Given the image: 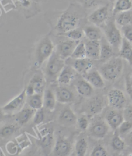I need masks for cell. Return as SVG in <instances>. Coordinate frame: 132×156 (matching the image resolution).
Wrapping results in <instances>:
<instances>
[{"label": "cell", "mask_w": 132, "mask_h": 156, "mask_svg": "<svg viewBox=\"0 0 132 156\" xmlns=\"http://www.w3.org/2000/svg\"><path fill=\"white\" fill-rule=\"evenodd\" d=\"M84 79L89 82L90 84L94 88L101 89L104 87V78L101 74L99 71L92 70L83 76Z\"/></svg>", "instance_id": "9a60e30c"}, {"label": "cell", "mask_w": 132, "mask_h": 156, "mask_svg": "<svg viewBox=\"0 0 132 156\" xmlns=\"http://www.w3.org/2000/svg\"><path fill=\"white\" fill-rule=\"evenodd\" d=\"M126 144L125 141L120 137L119 133L115 132L111 141L112 148L115 151H123L126 147Z\"/></svg>", "instance_id": "1f68e13d"}, {"label": "cell", "mask_w": 132, "mask_h": 156, "mask_svg": "<svg viewBox=\"0 0 132 156\" xmlns=\"http://www.w3.org/2000/svg\"><path fill=\"white\" fill-rule=\"evenodd\" d=\"M125 143L126 144H128L129 146L132 147V130L126 136Z\"/></svg>", "instance_id": "f6af8a7d"}, {"label": "cell", "mask_w": 132, "mask_h": 156, "mask_svg": "<svg viewBox=\"0 0 132 156\" xmlns=\"http://www.w3.org/2000/svg\"><path fill=\"white\" fill-rule=\"evenodd\" d=\"M57 99L55 93L50 89H45L43 93V107L50 111L56 108Z\"/></svg>", "instance_id": "d4e9b609"}, {"label": "cell", "mask_w": 132, "mask_h": 156, "mask_svg": "<svg viewBox=\"0 0 132 156\" xmlns=\"http://www.w3.org/2000/svg\"><path fill=\"white\" fill-rule=\"evenodd\" d=\"M121 33L124 39L132 43V24L122 27Z\"/></svg>", "instance_id": "ab89813d"}, {"label": "cell", "mask_w": 132, "mask_h": 156, "mask_svg": "<svg viewBox=\"0 0 132 156\" xmlns=\"http://www.w3.org/2000/svg\"><path fill=\"white\" fill-rule=\"evenodd\" d=\"M119 56L126 60L132 66V44L124 38H123L119 49Z\"/></svg>", "instance_id": "cb8c5ba5"}, {"label": "cell", "mask_w": 132, "mask_h": 156, "mask_svg": "<svg viewBox=\"0 0 132 156\" xmlns=\"http://www.w3.org/2000/svg\"><path fill=\"white\" fill-rule=\"evenodd\" d=\"M76 2L86 9H91L100 4L101 0H76Z\"/></svg>", "instance_id": "74e56055"}, {"label": "cell", "mask_w": 132, "mask_h": 156, "mask_svg": "<svg viewBox=\"0 0 132 156\" xmlns=\"http://www.w3.org/2000/svg\"><path fill=\"white\" fill-rule=\"evenodd\" d=\"M90 156H108V153L102 145L98 144L93 148Z\"/></svg>", "instance_id": "8d00e7d4"}, {"label": "cell", "mask_w": 132, "mask_h": 156, "mask_svg": "<svg viewBox=\"0 0 132 156\" xmlns=\"http://www.w3.org/2000/svg\"><path fill=\"white\" fill-rule=\"evenodd\" d=\"M89 144L85 137L79 139L75 145V154L76 156H86Z\"/></svg>", "instance_id": "f546056e"}, {"label": "cell", "mask_w": 132, "mask_h": 156, "mask_svg": "<svg viewBox=\"0 0 132 156\" xmlns=\"http://www.w3.org/2000/svg\"><path fill=\"white\" fill-rule=\"evenodd\" d=\"M63 34L67 37L69 40L75 41H80L85 36L83 30H81L79 28H76V29L70 30Z\"/></svg>", "instance_id": "e575fe53"}, {"label": "cell", "mask_w": 132, "mask_h": 156, "mask_svg": "<svg viewBox=\"0 0 132 156\" xmlns=\"http://www.w3.org/2000/svg\"><path fill=\"white\" fill-rule=\"evenodd\" d=\"M36 111V110L30 108V107H23L16 114L14 118L16 122L20 126L26 124L31 119L34 118Z\"/></svg>", "instance_id": "ac0fdd59"}, {"label": "cell", "mask_w": 132, "mask_h": 156, "mask_svg": "<svg viewBox=\"0 0 132 156\" xmlns=\"http://www.w3.org/2000/svg\"><path fill=\"white\" fill-rule=\"evenodd\" d=\"M125 88L126 92L132 101V73L128 74L125 78Z\"/></svg>", "instance_id": "b9f144b4"}, {"label": "cell", "mask_w": 132, "mask_h": 156, "mask_svg": "<svg viewBox=\"0 0 132 156\" xmlns=\"http://www.w3.org/2000/svg\"><path fill=\"white\" fill-rule=\"evenodd\" d=\"M18 130V127L13 124H8L0 129V137L8 138L13 136Z\"/></svg>", "instance_id": "836d02e7"}, {"label": "cell", "mask_w": 132, "mask_h": 156, "mask_svg": "<svg viewBox=\"0 0 132 156\" xmlns=\"http://www.w3.org/2000/svg\"><path fill=\"white\" fill-rule=\"evenodd\" d=\"M124 64L121 58H112L104 62L99 71L104 79L109 81H114L121 76Z\"/></svg>", "instance_id": "6da1fadb"}, {"label": "cell", "mask_w": 132, "mask_h": 156, "mask_svg": "<svg viewBox=\"0 0 132 156\" xmlns=\"http://www.w3.org/2000/svg\"><path fill=\"white\" fill-rule=\"evenodd\" d=\"M123 117L125 121L132 122V105L126 106L123 110Z\"/></svg>", "instance_id": "7bdbcfd3"}, {"label": "cell", "mask_w": 132, "mask_h": 156, "mask_svg": "<svg viewBox=\"0 0 132 156\" xmlns=\"http://www.w3.org/2000/svg\"><path fill=\"white\" fill-rule=\"evenodd\" d=\"M107 98L108 105L113 109L121 110L126 106V96L123 92L119 89L113 88L109 90Z\"/></svg>", "instance_id": "8992f818"}, {"label": "cell", "mask_w": 132, "mask_h": 156, "mask_svg": "<svg viewBox=\"0 0 132 156\" xmlns=\"http://www.w3.org/2000/svg\"><path fill=\"white\" fill-rule=\"evenodd\" d=\"M27 156H28V155H27Z\"/></svg>", "instance_id": "f5cc1de1"}, {"label": "cell", "mask_w": 132, "mask_h": 156, "mask_svg": "<svg viewBox=\"0 0 132 156\" xmlns=\"http://www.w3.org/2000/svg\"><path fill=\"white\" fill-rule=\"evenodd\" d=\"M29 84L34 89L36 94H43L45 90L46 78L41 72L38 71L33 75Z\"/></svg>", "instance_id": "4fadbf2b"}, {"label": "cell", "mask_w": 132, "mask_h": 156, "mask_svg": "<svg viewBox=\"0 0 132 156\" xmlns=\"http://www.w3.org/2000/svg\"><path fill=\"white\" fill-rule=\"evenodd\" d=\"M75 88L79 95L85 98H90L93 94V87L85 79L77 81Z\"/></svg>", "instance_id": "603a6c76"}, {"label": "cell", "mask_w": 132, "mask_h": 156, "mask_svg": "<svg viewBox=\"0 0 132 156\" xmlns=\"http://www.w3.org/2000/svg\"><path fill=\"white\" fill-rule=\"evenodd\" d=\"M64 66V59L60 57L56 51H54L50 58L48 59L46 65L45 70L46 80L49 82L57 81L58 76Z\"/></svg>", "instance_id": "7a4b0ae2"}, {"label": "cell", "mask_w": 132, "mask_h": 156, "mask_svg": "<svg viewBox=\"0 0 132 156\" xmlns=\"http://www.w3.org/2000/svg\"><path fill=\"white\" fill-rule=\"evenodd\" d=\"M71 146L68 139L59 137L53 147L54 156H69L71 154Z\"/></svg>", "instance_id": "30bf717a"}, {"label": "cell", "mask_w": 132, "mask_h": 156, "mask_svg": "<svg viewBox=\"0 0 132 156\" xmlns=\"http://www.w3.org/2000/svg\"><path fill=\"white\" fill-rule=\"evenodd\" d=\"M104 34L108 42L114 49H120L123 42V34L117 27L115 21L109 20L104 28Z\"/></svg>", "instance_id": "5b68a950"}, {"label": "cell", "mask_w": 132, "mask_h": 156, "mask_svg": "<svg viewBox=\"0 0 132 156\" xmlns=\"http://www.w3.org/2000/svg\"><path fill=\"white\" fill-rule=\"evenodd\" d=\"M57 101L62 104H67L74 101V94L70 89L64 87H59L56 90Z\"/></svg>", "instance_id": "ffe728a7"}, {"label": "cell", "mask_w": 132, "mask_h": 156, "mask_svg": "<svg viewBox=\"0 0 132 156\" xmlns=\"http://www.w3.org/2000/svg\"><path fill=\"white\" fill-rule=\"evenodd\" d=\"M0 1H1V0H0Z\"/></svg>", "instance_id": "816d5d0a"}, {"label": "cell", "mask_w": 132, "mask_h": 156, "mask_svg": "<svg viewBox=\"0 0 132 156\" xmlns=\"http://www.w3.org/2000/svg\"><path fill=\"white\" fill-rule=\"evenodd\" d=\"M121 156H124V155H121ZM127 156H132V154H130Z\"/></svg>", "instance_id": "681fc988"}, {"label": "cell", "mask_w": 132, "mask_h": 156, "mask_svg": "<svg viewBox=\"0 0 132 156\" xmlns=\"http://www.w3.org/2000/svg\"><path fill=\"white\" fill-rule=\"evenodd\" d=\"M115 23L116 24L124 27L132 24V12L131 11H127L119 13L115 16Z\"/></svg>", "instance_id": "f1b7e54d"}, {"label": "cell", "mask_w": 132, "mask_h": 156, "mask_svg": "<svg viewBox=\"0 0 132 156\" xmlns=\"http://www.w3.org/2000/svg\"><path fill=\"white\" fill-rule=\"evenodd\" d=\"M41 145L46 151L54 147V136L52 131L49 130L44 134L41 139Z\"/></svg>", "instance_id": "4dcf8cb0"}, {"label": "cell", "mask_w": 132, "mask_h": 156, "mask_svg": "<svg viewBox=\"0 0 132 156\" xmlns=\"http://www.w3.org/2000/svg\"><path fill=\"white\" fill-rule=\"evenodd\" d=\"M117 129L119 135L126 136L132 130V122L124 120Z\"/></svg>", "instance_id": "d590c367"}, {"label": "cell", "mask_w": 132, "mask_h": 156, "mask_svg": "<svg viewBox=\"0 0 132 156\" xmlns=\"http://www.w3.org/2000/svg\"><path fill=\"white\" fill-rule=\"evenodd\" d=\"M80 20L79 14L68 10L60 16L57 21L56 29L61 34H64L70 30L78 28Z\"/></svg>", "instance_id": "277c9868"}, {"label": "cell", "mask_w": 132, "mask_h": 156, "mask_svg": "<svg viewBox=\"0 0 132 156\" xmlns=\"http://www.w3.org/2000/svg\"><path fill=\"white\" fill-rule=\"evenodd\" d=\"M105 119L108 126L113 130H117L124 120L123 112L116 109L109 110L106 114Z\"/></svg>", "instance_id": "7c38bea8"}, {"label": "cell", "mask_w": 132, "mask_h": 156, "mask_svg": "<svg viewBox=\"0 0 132 156\" xmlns=\"http://www.w3.org/2000/svg\"><path fill=\"white\" fill-rule=\"evenodd\" d=\"M104 107V101L101 96H95L88 103L86 110L87 113L90 115H94L99 114Z\"/></svg>", "instance_id": "d6986e66"}, {"label": "cell", "mask_w": 132, "mask_h": 156, "mask_svg": "<svg viewBox=\"0 0 132 156\" xmlns=\"http://www.w3.org/2000/svg\"><path fill=\"white\" fill-rule=\"evenodd\" d=\"M54 52V45L50 37H45L38 43L36 48L35 63L36 68L40 66L48 60Z\"/></svg>", "instance_id": "3957f363"}, {"label": "cell", "mask_w": 132, "mask_h": 156, "mask_svg": "<svg viewBox=\"0 0 132 156\" xmlns=\"http://www.w3.org/2000/svg\"><path fill=\"white\" fill-rule=\"evenodd\" d=\"M85 36L89 40L99 41L103 38L102 32L99 27L96 25H88L83 29Z\"/></svg>", "instance_id": "44dd1931"}, {"label": "cell", "mask_w": 132, "mask_h": 156, "mask_svg": "<svg viewBox=\"0 0 132 156\" xmlns=\"http://www.w3.org/2000/svg\"><path fill=\"white\" fill-rule=\"evenodd\" d=\"M45 118V115L44 110L41 108L36 111V113L33 118V122L36 125H40L43 122Z\"/></svg>", "instance_id": "f35d334b"}, {"label": "cell", "mask_w": 132, "mask_h": 156, "mask_svg": "<svg viewBox=\"0 0 132 156\" xmlns=\"http://www.w3.org/2000/svg\"><path fill=\"white\" fill-rule=\"evenodd\" d=\"M27 103L29 107L36 110L41 109L43 107V94H35L30 96H27Z\"/></svg>", "instance_id": "83f0119b"}, {"label": "cell", "mask_w": 132, "mask_h": 156, "mask_svg": "<svg viewBox=\"0 0 132 156\" xmlns=\"http://www.w3.org/2000/svg\"><path fill=\"white\" fill-rule=\"evenodd\" d=\"M109 126L106 121L99 120L96 121L90 126V135L96 139H102L105 137L109 132Z\"/></svg>", "instance_id": "9c48e42d"}, {"label": "cell", "mask_w": 132, "mask_h": 156, "mask_svg": "<svg viewBox=\"0 0 132 156\" xmlns=\"http://www.w3.org/2000/svg\"><path fill=\"white\" fill-rule=\"evenodd\" d=\"M109 16V9L108 5H104L96 9L88 18L89 21L93 25L102 26L106 23Z\"/></svg>", "instance_id": "52a82bcc"}, {"label": "cell", "mask_w": 132, "mask_h": 156, "mask_svg": "<svg viewBox=\"0 0 132 156\" xmlns=\"http://www.w3.org/2000/svg\"><path fill=\"white\" fill-rule=\"evenodd\" d=\"M113 54V48L106 39L103 37L101 40V55L99 60L106 62L111 59Z\"/></svg>", "instance_id": "484cf974"}, {"label": "cell", "mask_w": 132, "mask_h": 156, "mask_svg": "<svg viewBox=\"0 0 132 156\" xmlns=\"http://www.w3.org/2000/svg\"><path fill=\"white\" fill-rule=\"evenodd\" d=\"M0 156H4V155H3V152H2L1 150H0Z\"/></svg>", "instance_id": "7dc6e473"}, {"label": "cell", "mask_w": 132, "mask_h": 156, "mask_svg": "<svg viewBox=\"0 0 132 156\" xmlns=\"http://www.w3.org/2000/svg\"><path fill=\"white\" fill-rule=\"evenodd\" d=\"M27 96L25 88L17 96L13 98L12 100H10L9 103L5 105L2 109L4 112H6L17 113L23 108Z\"/></svg>", "instance_id": "ba28073f"}, {"label": "cell", "mask_w": 132, "mask_h": 156, "mask_svg": "<svg viewBox=\"0 0 132 156\" xmlns=\"http://www.w3.org/2000/svg\"><path fill=\"white\" fill-rule=\"evenodd\" d=\"M59 123L64 126H72L77 124L78 118L70 107H65L60 112L58 118Z\"/></svg>", "instance_id": "5bb4252c"}, {"label": "cell", "mask_w": 132, "mask_h": 156, "mask_svg": "<svg viewBox=\"0 0 132 156\" xmlns=\"http://www.w3.org/2000/svg\"><path fill=\"white\" fill-rule=\"evenodd\" d=\"M69 156H76V155L75 153H72V154H71Z\"/></svg>", "instance_id": "c3c4849f"}, {"label": "cell", "mask_w": 132, "mask_h": 156, "mask_svg": "<svg viewBox=\"0 0 132 156\" xmlns=\"http://www.w3.org/2000/svg\"><path fill=\"white\" fill-rule=\"evenodd\" d=\"M86 58L92 61L99 60L101 55V41L88 40L85 43Z\"/></svg>", "instance_id": "2e32d148"}, {"label": "cell", "mask_w": 132, "mask_h": 156, "mask_svg": "<svg viewBox=\"0 0 132 156\" xmlns=\"http://www.w3.org/2000/svg\"><path fill=\"white\" fill-rule=\"evenodd\" d=\"M25 91H26V94L27 96H30L34 95V94H36L34 88H33L29 84H28V85H27L26 87L25 88Z\"/></svg>", "instance_id": "ee69618b"}, {"label": "cell", "mask_w": 132, "mask_h": 156, "mask_svg": "<svg viewBox=\"0 0 132 156\" xmlns=\"http://www.w3.org/2000/svg\"><path fill=\"white\" fill-rule=\"evenodd\" d=\"M77 124H78L79 128L81 130H87L89 126V121L87 118V116L81 115L79 118H78Z\"/></svg>", "instance_id": "60d3db41"}, {"label": "cell", "mask_w": 132, "mask_h": 156, "mask_svg": "<svg viewBox=\"0 0 132 156\" xmlns=\"http://www.w3.org/2000/svg\"><path fill=\"white\" fill-rule=\"evenodd\" d=\"M109 1H111V2H114V1H115V0H109Z\"/></svg>", "instance_id": "f907efd6"}, {"label": "cell", "mask_w": 132, "mask_h": 156, "mask_svg": "<svg viewBox=\"0 0 132 156\" xmlns=\"http://www.w3.org/2000/svg\"><path fill=\"white\" fill-rule=\"evenodd\" d=\"M71 58L74 59H83L86 58V51L85 43L82 41H79L78 45L75 48L74 51L71 55Z\"/></svg>", "instance_id": "d6a6232c"}, {"label": "cell", "mask_w": 132, "mask_h": 156, "mask_svg": "<svg viewBox=\"0 0 132 156\" xmlns=\"http://www.w3.org/2000/svg\"><path fill=\"white\" fill-rule=\"evenodd\" d=\"M79 42V41L69 40V39L67 40L63 41L57 44L56 52L60 55V57L65 60L66 59L71 57L75 48L78 45Z\"/></svg>", "instance_id": "8fae6325"}, {"label": "cell", "mask_w": 132, "mask_h": 156, "mask_svg": "<svg viewBox=\"0 0 132 156\" xmlns=\"http://www.w3.org/2000/svg\"><path fill=\"white\" fill-rule=\"evenodd\" d=\"M4 117H5V115H4V111L2 108H0V123L3 121V119H4Z\"/></svg>", "instance_id": "bcb514c9"}, {"label": "cell", "mask_w": 132, "mask_h": 156, "mask_svg": "<svg viewBox=\"0 0 132 156\" xmlns=\"http://www.w3.org/2000/svg\"><path fill=\"white\" fill-rule=\"evenodd\" d=\"M132 9V0H116L113 8L112 13L114 16L119 13L130 11Z\"/></svg>", "instance_id": "4316f807"}, {"label": "cell", "mask_w": 132, "mask_h": 156, "mask_svg": "<svg viewBox=\"0 0 132 156\" xmlns=\"http://www.w3.org/2000/svg\"><path fill=\"white\" fill-rule=\"evenodd\" d=\"M74 69L69 66H65L58 76L57 81L61 85H68L75 77Z\"/></svg>", "instance_id": "7402d4cb"}, {"label": "cell", "mask_w": 132, "mask_h": 156, "mask_svg": "<svg viewBox=\"0 0 132 156\" xmlns=\"http://www.w3.org/2000/svg\"><path fill=\"white\" fill-rule=\"evenodd\" d=\"M93 65V61L86 58L83 59H74L71 67L78 73L84 76L92 70Z\"/></svg>", "instance_id": "e0dca14e"}]
</instances>
